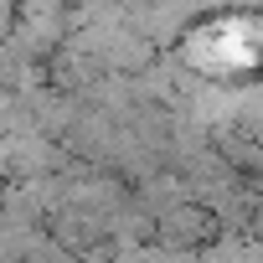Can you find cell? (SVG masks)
Returning a JSON list of instances; mask_svg holds the SVG:
<instances>
[{
  "mask_svg": "<svg viewBox=\"0 0 263 263\" xmlns=\"http://www.w3.org/2000/svg\"><path fill=\"white\" fill-rule=\"evenodd\" d=\"M186 62L196 72H212V78H232V72H248L258 62V31L248 16H217V21H201L191 36H186Z\"/></svg>",
  "mask_w": 263,
  "mask_h": 263,
  "instance_id": "1",
  "label": "cell"
}]
</instances>
